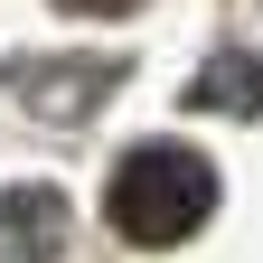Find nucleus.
<instances>
[{"instance_id": "f257e3e1", "label": "nucleus", "mask_w": 263, "mask_h": 263, "mask_svg": "<svg viewBox=\"0 0 263 263\" xmlns=\"http://www.w3.org/2000/svg\"><path fill=\"white\" fill-rule=\"evenodd\" d=\"M113 235L122 245H188L197 226L216 216V170H207V151H188V141H141L113 170Z\"/></svg>"}, {"instance_id": "f03ea898", "label": "nucleus", "mask_w": 263, "mask_h": 263, "mask_svg": "<svg viewBox=\"0 0 263 263\" xmlns=\"http://www.w3.org/2000/svg\"><path fill=\"white\" fill-rule=\"evenodd\" d=\"M57 245H66V197L57 188L0 197V263H57Z\"/></svg>"}, {"instance_id": "7ed1b4c3", "label": "nucleus", "mask_w": 263, "mask_h": 263, "mask_svg": "<svg viewBox=\"0 0 263 263\" xmlns=\"http://www.w3.org/2000/svg\"><path fill=\"white\" fill-rule=\"evenodd\" d=\"M188 104H197V113H245V122H254V113H263V57H254V47L207 57V76L188 85Z\"/></svg>"}, {"instance_id": "20e7f679", "label": "nucleus", "mask_w": 263, "mask_h": 263, "mask_svg": "<svg viewBox=\"0 0 263 263\" xmlns=\"http://www.w3.org/2000/svg\"><path fill=\"white\" fill-rule=\"evenodd\" d=\"M57 10H76V19H113V10H132V0H57Z\"/></svg>"}]
</instances>
